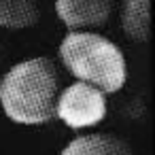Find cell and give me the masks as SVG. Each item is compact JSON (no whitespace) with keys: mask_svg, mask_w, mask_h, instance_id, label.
<instances>
[{"mask_svg":"<svg viewBox=\"0 0 155 155\" xmlns=\"http://www.w3.org/2000/svg\"><path fill=\"white\" fill-rule=\"evenodd\" d=\"M60 74L53 60L38 55L13 64L0 79V108L19 125H45L55 119Z\"/></svg>","mask_w":155,"mask_h":155,"instance_id":"cell-1","label":"cell"},{"mask_svg":"<svg viewBox=\"0 0 155 155\" xmlns=\"http://www.w3.org/2000/svg\"><path fill=\"white\" fill-rule=\"evenodd\" d=\"M64 68L106 96L117 94L127 81V62L117 43L98 32H68L58 47Z\"/></svg>","mask_w":155,"mask_h":155,"instance_id":"cell-2","label":"cell"},{"mask_svg":"<svg viewBox=\"0 0 155 155\" xmlns=\"http://www.w3.org/2000/svg\"><path fill=\"white\" fill-rule=\"evenodd\" d=\"M108 113L106 94L98 87L74 81L68 87L60 89L55 102V119H60L70 130H87L104 121Z\"/></svg>","mask_w":155,"mask_h":155,"instance_id":"cell-3","label":"cell"},{"mask_svg":"<svg viewBox=\"0 0 155 155\" xmlns=\"http://www.w3.org/2000/svg\"><path fill=\"white\" fill-rule=\"evenodd\" d=\"M55 13L68 32H94L113 13V0H55Z\"/></svg>","mask_w":155,"mask_h":155,"instance_id":"cell-4","label":"cell"},{"mask_svg":"<svg viewBox=\"0 0 155 155\" xmlns=\"http://www.w3.org/2000/svg\"><path fill=\"white\" fill-rule=\"evenodd\" d=\"M60 155H132L130 144L108 132H91V134H79L66 147Z\"/></svg>","mask_w":155,"mask_h":155,"instance_id":"cell-5","label":"cell"},{"mask_svg":"<svg viewBox=\"0 0 155 155\" xmlns=\"http://www.w3.org/2000/svg\"><path fill=\"white\" fill-rule=\"evenodd\" d=\"M121 28L130 41L147 43L151 38V0H125Z\"/></svg>","mask_w":155,"mask_h":155,"instance_id":"cell-6","label":"cell"},{"mask_svg":"<svg viewBox=\"0 0 155 155\" xmlns=\"http://www.w3.org/2000/svg\"><path fill=\"white\" fill-rule=\"evenodd\" d=\"M41 11L36 0H0V28L28 30L38 24Z\"/></svg>","mask_w":155,"mask_h":155,"instance_id":"cell-7","label":"cell"}]
</instances>
